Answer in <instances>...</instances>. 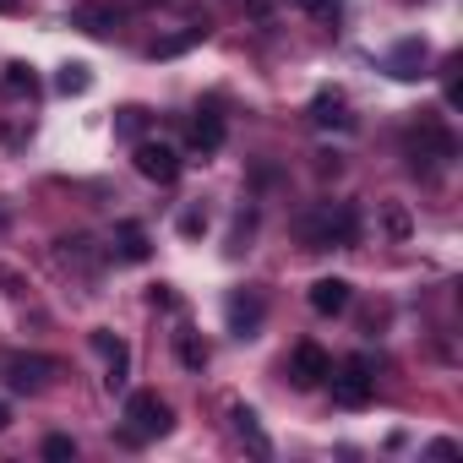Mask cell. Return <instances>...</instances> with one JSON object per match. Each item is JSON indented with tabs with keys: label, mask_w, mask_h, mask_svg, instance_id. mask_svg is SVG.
<instances>
[{
	"label": "cell",
	"mask_w": 463,
	"mask_h": 463,
	"mask_svg": "<svg viewBox=\"0 0 463 463\" xmlns=\"http://www.w3.org/2000/svg\"><path fill=\"white\" fill-rule=\"evenodd\" d=\"M295 6H300L306 17H317V23H333V17L344 12V0H295Z\"/></svg>",
	"instance_id": "21"
},
{
	"label": "cell",
	"mask_w": 463,
	"mask_h": 463,
	"mask_svg": "<svg viewBox=\"0 0 463 463\" xmlns=\"http://www.w3.org/2000/svg\"><path fill=\"white\" fill-rule=\"evenodd\" d=\"M0 295H23V279L12 268H0Z\"/></svg>",
	"instance_id": "26"
},
{
	"label": "cell",
	"mask_w": 463,
	"mask_h": 463,
	"mask_svg": "<svg viewBox=\"0 0 463 463\" xmlns=\"http://www.w3.org/2000/svg\"><path fill=\"white\" fill-rule=\"evenodd\" d=\"M246 6H251L257 17H268V12H273V0H246Z\"/></svg>",
	"instance_id": "28"
},
{
	"label": "cell",
	"mask_w": 463,
	"mask_h": 463,
	"mask_svg": "<svg viewBox=\"0 0 463 463\" xmlns=\"http://www.w3.org/2000/svg\"><path fill=\"white\" fill-rule=\"evenodd\" d=\"M71 28L88 33V39H115L120 33V6H109V0H88V6L71 12Z\"/></svg>",
	"instance_id": "10"
},
{
	"label": "cell",
	"mask_w": 463,
	"mask_h": 463,
	"mask_svg": "<svg viewBox=\"0 0 463 463\" xmlns=\"http://www.w3.org/2000/svg\"><path fill=\"white\" fill-rule=\"evenodd\" d=\"M403 153H409V169L420 175H436L441 164H452L458 158V142H452V131L441 126V120H420L409 137H403Z\"/></svg>",
	"instance_id": "2"
},
{
	"label": "cell",
	"mask_w": 463,
	"mask_h": 463,
	"mask_svg": "<svg viewBox=\"0 0 463 463\" xmlns=\"http://www.w3.org/2000/svg\"><path fill=\"white\" fill-rule=\"evenodd\" d=\"M425 61H430L425 39H403V44H392V55H387V77H398V82H420V77H425Z\"/></svg>",
	"instance_id": "11"
},
{
	"label": "cell",
	"mask_w": 463,
	"mask_h": 463,
	"mask_svg": "<svg viewBox=\"0 0 463 463\" xmlns=\"http://www.w3.org/2000/svg\"><path fill=\"white\" fill-rule=\"evenodd\" d=\"M387 235H392V241H403V235H409V213H403L398 202H387Z\"/></svg>",
	"instance_id": "23"
},
{
	"label": "cell",
	"mask_w": 463,
	"mask_h": 463,
	"mask_svg": "<svg viewBox=\"0 0 463 463\" xmlns=\"http://www.w3.org/2000/svg\"><path fill=\"white\" fill-rule=\"evenodd\" d=\"M311 120H317V126H338V131H349V126H354L349 99H344L338 88H322V93L311 99Z\"/></svg>",
	"instance_id": "13"
},
{
	"label": "cell",
	"mask_w": 463,
	"mask_h": 463,
	"mask_svg": "<svg viewBox=\"0 0 463 463\" xmlns=\"http://www.w3.org/2000/svg\"><path fill=\"white\" fill-rule=\"evenodd\" d=\"M115 131H120V137H131V142H142V131H147V109L126 104V109L115 115Z\"/></svg>",
	"instance_id": "20"
},
{
	"label": "cell",
	"mask_w": 463,
	"mask_h": 463,
	"mask_svg": "<svg viewBox=\"0 0 463 463\" xmlns=\"http://www.w3.org/2000/svg\"><path fill=\"white\" fill-rule=\"evenodd\" d=\"M169 425H175V414H169V403L158 392H126V436L131 441H153Z\"/></svg>",
	"instance_id": "4"
},
{
	"label": "cell",
	"mask_w": 463,
	"mask_h": 463,
	"mask_svg": "<svg viewBox=\"0 0 463 463\" xmlns=\"http://www.w3.org/2000/svg\"><path fill=\"white\" fill-rule=\"evenodd\" d=\"M131 164H137V175L153 180V185H175V180H180V153H175L169 142H137Z\"/></svg>",
	"instance_id": "5"
},
{
	"label": "cell",
	"mask_w": 463,
	"mask_h": 463,
	"mask_svg": "<svg viewBox=\"0 0 463 463\" xmlns=\"http://www.w3.org/2000/svg\"><path fill=\"white\" fill-rule=\"evenodd\" d=\"M17 6H23V0H0V12H6V17H12V12H17Z\"/></svg>",
	"instance_id": "30"
},
{
	"label": "cell",
	"mask_w": 463,
	"mask_h": 463,
	"mask_svg": "<svg viewBox=\"0 0 463 463\" xmlns=\"http://www.w3.org/2000/svg\"><path fill=\"white\" fill-rule=\"evenodd\" d=\"M349 300H354L349 279H317V284H311V311H317V317H344Z\"/></svg>",
	"instance_id": "12"
},
{
	"label": "cell",
	"mask_w": 463,
	"mask_h": 463,
	"mask_svg": "<svg viewBox=\"0 0 463 463\" xmlns=\"http://www.w3.org/2000/svg\"><path fill=\"white\" fill-rule=\"evenodd\" d=\"M202 229H207V213H180V235H185V241H196Z\"/></svg>",
	"instance_id": "24"
},
{
	"label": "cell",
	"mask_w": 463,
	"mask_h": 463,
	"mask_svg": "<svg viewBox=\"0 0 463 463\" xmlns=\"http://www.w3.org/2000/svg\"><path fill=\"white\" fill-rule=\"evenodd\" d=\"M229 420H235V430L251 441V452H257V458H268V452H273V441H268V436H262V425H257V409L235 403V409H229Z\"/></svg>",
	"instance_id": "17"
},
{
	"label": "cell",
	"mask_w": 463,
	"mask_h": 463,
	"mask_svg": "<svg viewBox=\"0 0 463 463\" xmlns=\"http://www.w3.org/2000/svg\"><path fill=\"white\" fill-rule=\"evenodd\" d=\"M175 349H180V365H185V371H202V365L213 360V354H207V344H202L196 333H180V338H175Z\"/></svg>",
	"instance_id": "19"
},
{
	"label": "cell",
	"mask_w": 463,
	"mask_h": 463,
	"mask_svg": "<svg viewBox=\"0 0 463 463\" xmlns=\"http://www.w3.org/2000/svg\"><path fill=\"white\" fill-rule=\"evenodd\" d=\"M88 344L104 354V387H109V392H120V387H126V376H131V349H126V338H115L109 327H93V333H88Z\"/></svg>",
	"instance_id": "7"
},
{
	"label": "cell",
	"mask_w": 463,
	"mask_h": 463,
	"mask_svg": "<svg viewBox=\"0 0 463 463\" xmlns=\"http://www.w3.org/2000/svg\"><path fill=\"white\" fill-rule=\"evenodd\" d=\"M0 371H6V382H12L17 392H44L61 365H55L50 354H6V365H0Z\"/></svg>",
	"instance_id": "6"
},
{
	"label": "cell",
	"mask_w": 463,
	"mask_h": 463,
	"mask_svg": "<svg viewBox=\"0 0 463 463\" xmlns=\"http://www.w3.org/2000/svg\"><path fill=\"white\" fill-rule=\"evenodd\" d=\"M55 88H61L66 99H82V93L93 88V71H88L82 61H71V66H61V77H55Z\"/></svg>",
	"instance_id": "18"
},
{
	"label": "cell",
	"mask_w": 463,
	"mask_h": 463,
	"mask_svg": "<svg viewBox=\"0 0 463 463\" xmlns=\"http://www.w3.org/2000/svg\"><path fill=\"white\" fill-rule=\"evenodd\" d=\"M153 241H147V229L142 223H115V257L120 262H147Z\"/></svg>",
	"instance_id": "15"
},
{
	"label": "cell",
	"mask_w": 463,
	"mask_h": 463,
	"mask_svg": "<svg viewBox=\"0 0 463 463\" xmlns=\"http://www.w3.org/2000/svg\"><path fill=\"white\" fill-rule=\"evenodd\" d=\"M0 93H6V99H39V77H33V66L12 61L6 77H0Z\"/></svg>",
	"instance_id": "16"
},
{
	"label": "cell",
	"mask_w": 463,
	"mask_h": 463,
	"mask_svg": "<svg viewBox=\"0 0 463 463\" xmlns=\"http://www.w3.org/2000/svg\"><path fill=\"white\" fill-rule=\"evenodd\" d=\"M425 452H430V458H452V452H458V441H447V436H441V441H430Z\"/></svg>",
	"instance_id": "27"
},
{
	"label": "cell",
	"mask_w": 463,
	"mask_h": 463,
	"mask_svg": "<svg viewBox=\"0 0 463 463\" xmlns=\"http://www.w3.org/2000/svg\"><path fill=\"white\" fill-rule=\"evenodd\" d=\"M295 229H300L306 251H333V246H354V241H360V213H354L349 202H322V207H311Z\"/></svg>",
	"instance_id": "1"
},
{
	"label": "cell",
	"mask_w": 463,
	"mask_h": 463,
	"mask_svg": "<svg viewBox=\"0 0 463 463\" xmlns=\"http://www.w3.org/2000/svg\"><path fill=\"white\" fill-rule=\"evenodd\" d=\"M327 382H333V403H344V409H365L376 398V376H371L365 354H349L344 365H333Z\"/></svg>",
	"instance_id": "3"
},
{
	"label": "cell",
	"mask_w": 463,
	"mask_h": 463,
	"mask_svg": "<svg viewBox=\"0 0 463 463\" xmlns=\"http://www.w3.org/2000/svg\"><path fill=\"white\" fill-rule=\"evenodd\" d=\"M191 147H196V153H218V147H223V115H218V104H202V109H196V120H191Z\"/></svg>",
	"instance_id": "14"
},
{
	"label": "cell",
	"mask_w": 463,
	"mask_h": 463,
	"mask_svg": "<svg viewBox=\"0 0 463 463\" xmlns=\"http://www.w3.org/2000/svg\"><path fill=\"white\" fill-rule=\"evenodd\" d=\"M44 458L66 463V458H77V441H71V436H50V441H44Z\"/></svg>",
	"instance_id": "22"
},
{
	"label": "cell",
	"mask_w": 463,
	"mask_h": 463,
	"mask_svg": "<svg viewBox=\"0 0 463 463\" xmlns=\"http://www.w3.org/2000/svg\"><path fill=\"white\" fill-rule=\"evenodd\" d=\"M12 425V409H6V398H0V430H6Z\"/></svg>",
	"instance_id": "29"
},
{
	"label": "cell",
	"mask_w": 463,
	"mask_h": 463,
	"mask_svg": "<svg viewBox=\"0 0 463 463\" xmlns=\"http://www.w3.org/2000/svg\"><path fill=\"white\" fill-rule=\"evenodd\" d=\"M147 300H153L158 311H169V306H175V289H169V284H153V289H147Z\"/></svg>",
	"instance_id": "25"
},
{
	"label": "cell",
	"mask_w": 463,
	"mask_h": 463,
	"mask_svg": "<svg viewBox=\"0 0 463 463\" xmlns=\"http://www.w3.org/2000/svg\"><path fill=\"white\" fill-rule=\"evenodd\" d=\"M262 295L257 289H235V295H229L223 300V317H229V333H235V338H257V327H262Z\"/></svg>",
	"instance_id": "8"
},
{
	"label": "cell",
	"mask_w": 463,
	"mask_h": 463,
	"mask_svg": "<svg viewBox=\"0 0 463 463\" xmlns=\"http://www.w3.org/2000/svg\"><path fill=\"white\" fill-rule=\"evenodd\" d=\"M327 371H333V360H327V349H322V344H300V349L289 354V382H295V387H306V392H311V387H322V382H327Z\"/></svg>",
	"instance_id": "9"
}]
</instances>
